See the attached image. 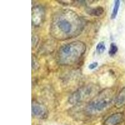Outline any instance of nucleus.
Wrapping results in <instances>:
<instances>
[{
  "instance_id": "f8f14e48",
  "label": "nucleus",
  "mask_w": 125,
  "mask_h": 125,
  "mask_svg": "<svg viewBox=\"0 0 125 125\" xmlns=\"http://www.w3.org/2000/svg\"><path fill=\"white\" fill-rule=\"evenodd\" d=\"M96 51L98 53H103L106 50V46L104 42H100L96 46Z\"/></svg>"
},
{
  "instance_id": "20e7f679",
  "label": "nucleus",
  "mask_w": 125,
  "mask_h": 125,
  "mask_svg": "<svg viewBox=\"0 0 125 125\" xmlns=\"http://www.w3.org/2000/svg\"><path fill=\"white\" fill-rule=\"evenodd\" d=\"M99 86L96 84H91L86 85L78 89L69 97L68 101L70 104H76L84 102L96 96V94L100 93Z\"/></svg>"
},
{
  "instance_id": "f03ea898",
  "label": "nucleus",
  "mask_w": 125,
  "mask_h": 125,
  "mask_svg": "<svg viewBox=\"0 0 125 125\" xmlns=\"http://www.w3.org/2000/svg\"><path fill=\"white\" fill-rule=\"evenodd\" d=\"M86 46L81 41H74L64 44L59 50L57 59L59 63L70 65L75 63L85 53Z\"/></svg>"
},
{
  "instance_id": "39448f33",
  "label": "nucleus",
  "mask_w": 125,
  "mask_h": 125,
  "mask_svg": "<svg viewBox=\"0 0 125 125\" xmlns=\"http://www.w3.org/2000/svg\"><path fill=\"white\" fill-rule=\"evenodd\" d=\"M32 22L35 26L39 25L44 18V11L40 6H36L32 10Z\"/></svg>"
},
{
  "instance_id": "9d476101",
  "label": "nucleus",
  "mask_w": 125,
  "mask_h": 125,
  "mask_svg": "<svg viewBox=\"0 0 125 125\" xmlns=\"http://www.w3.org/2000/svg\"><path fill=\"white\" fill-rule=\"evenodd\" d=\"M120 3L121 1L119 0H116L115 1V4H114V8L113 9L112 14H111V19L114 20L116 18L117 15H118V11H119V6H120Z\"/></svg>"
},
{
  "instance_id": "0eeeda50",
  "label": "nucleus",
  "mask_w": 125,
  "mask_h": 125,
  "mask_svg": "<svg viewBox=\"0 0 125 125\" xmlns=\"http://www.w3.org/2000/svg\"><path fill=\"white\" fill-rule=\"evenodd\" d=\"M123 114L117 113L111 115L104 121L105 125H118L123 120Z\"/></svg>"
},
{
  "instance_id": "1a4fd4ad",
  "label": "nucleus",
  "mask_w": 125,
  "mask_h": 125,
  "mask_svg": "<svg viewBox=\"0 0 125 125\" xmlns=\"http://www.w3.org/2000/svg\"><path fill=\"white\" fill-rule=\"evenodd\" d=\"M103 8L101 6H98L96 8H90L88 10H87V13L93 16H100L104 13Z\"/></svg>"
},
{
  "instance_id": "ddd939ff",
  "label": "nucleus",
  "mask_w": 125,
  "mask_h": 125,
  "mask_svg": "<svg viewBox=\"0 0 125 125\" xmlns=\"http://www.w3.org/2000/svg\"><path fill=\"white\" fill-rule=\"evenodd\" d=\"M98 66V63L97 62H92V63H91V64L89 65V68L90 69V70H94V69H95L96 68H97V66Z\"/></svg>"
},
{
  "instance_id": "9b49d317",
  "label": "nucleus",
  "mask_w": 125,
  "mask_h": 125,
  "mask_svg": "<svg viewBox=\"0 0 125 125\" xmlns=\"http://www.w3.org/2000/svg\"><path fill=\"white\" fill-rule=\"evenodd\" d=\"M118 46H116V44L115 43H112L110 44V48H109V56H113L114 55H115L116 54V53L118 52Z\"/></svg>"
},
{
  "instance_id": "423d86ee",
  "label": "nucleus",
  "mask_w": 125,
  "mask_h": 125,
  "mask_svg": "<svg viewBox=\"0 0 125 125\" xmlns=\"http://www.w3.org/2000/svg\"><path fill=\"white\" fill-rule=\"evenodd\" d=\"M32 115L37 118H44L46 116V110L43 106L37 102L32 103Z\"/></svg>"
},
{
  "instance_id": "7ed1b4c3",
  "label": "nucleus",
  "mask_w": 125,
  "mask_h": 125,
  "mask_svg": "<svg viewBox=\"0 0 125 125\" xmlns=\"http://www.w3.org/2000/svg\"><path fill=\"white\" fill-rule=\"evenodd\" d=\"M113 102L112 90L109 89L104 90L88 104L86 106V111L90 114L101 113L111 106Z\"/></svg>"
},
{
  "instance_id": "6e6552de",
  "label": "nucleus",
  "mask_w": 125,
  "mask_h": 125,
  "mask_svg": "<svg viewBox=\"0 0 125 125\" xmlns=\"http://www.w3.org/2000/svg\"><path fill=\"white\" fill-rule=\"evenodd\" d=\"M125 105V87L119 91L117 96L115 99V106L119 108Z\"/></svg>"
},
{
  "instance_id": "f257e3e1",
  "label": "nucleus",
  "mask_w": 125,
  "mask_h": 125,
  "mask_svg": "<svg viewBox=\"0 0 125 125\" xmlns=\"http://www.w3.org/2000/svg\"><path fill=\"white\" fill-rule=\"evenodd\" d=\"M84 22L76 12L62 10L55 13L53 17L50 31L55 38L66 40L80 34Z\"/></svg>"
}]
</instances>
